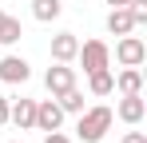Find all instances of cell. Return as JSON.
I'll list each match as a JSON object with an SVG mask.
<instances>
[{"instance_id":"cell-1","label":"cell","mask_w":147,"mask_h":143,"mask_svg":"<svg viewBox=\"0 0 147 143\" xmlns=\"http://www.w3.org/2000/svg\"><path fill=\"white\" fill-rule=\"evenodd\" d=\"M111 123H115V111H111L107 103L84 107V111H80V123H76V135H80V143H99L111 131Z\"/></svg>"},{"instance_id":"cell-2","label":"cell","mask_w":147,"mask_h":143,"mask_svg":"<svg viewBox=\"0 0 147 143\" xmlns=\"http://www.w3.org/2000/svg\"><path fill=\"white\" fill-rule=\"evenodd\" d=\"M115 60H119V68H139V64L147 60V44H143V36H135V32L119 36V40H115Z\"/></svg>"},{"instance_id":"cell-3","label":"cell","mask_w":147,"mask_h":143,"mask_svg":"<svg viewBox=\"0 0 147 143\" xmlns=\"http://www.w3.org/2000/svg\"><path fill=\"white\" fill-rule=\"evenodd\" d=\"M76 60L84 64V72L111 68V48L103 44V40H84V44H80V52H76Z\"/></svg>"},{"instance_id":"cell-4","label":"cell","mask_w":147,"mask_h":143,"mask_svg":"<svg viewBox=\"0 0 147 143\" xmlns=\"http://www.w3.org/2000/svg\"><path fill=\"white\" fill-rule=\"evenodd\" d=\"M44 88L52 92V99L64 95L68 88H76V68H72V64H56V60H52V68L44 72Z\"/></svg>"},{"instance_id":"cell-5","label":"cell","mask_w":147,"mask_h":143,"mask_svg":"<svg viewBox=\"0 0 147 143\" xmlns=\"http://www.w3.org/2000/svg\"><path fill=\"white\" fill-rule=\"evenodd\" d=\"M60 123H64V107L56 103V99H36V131H60Z\"/></svg>"},{"instance_id":"cell-6","label":"cell","mask_w":147,"mask_h":143,"mask_svg":"<svg viewBox=\"0 0 147 143\" xmlns=\"http://www.w3.org/2000/svg\"><path fill=\"white\" fill-rule=\"evenodd\" d=\"M32 80V64L24 56H0V84H28Z\"/></svg>"},{"instance_id":"cell-7","label":"cell","mask_w":147,"mask_h":143,"mask_svg":"<svg viewBox=\"0 0 147 143\" xmlns=\"http://www.w3.org/2000/svg\"><path fill=\"white\" fill-rule=\"evenodd\" d=\"M115 115L127 123V127H139L147 115V103H143V92H135V95H123L119 103H115Z\"/></svg>"},{"instance_id":"cell-8","label":"cell","mask_w":147,"mask_h":143,"mask_svg":"<svg viewBox=\"0 0 147 143\" xmlns=\"http://www.w3.org/2000/svg\"><path fill=\"white\" fill-rule=\"evenodd\" d=\"M8 123H16L20 131H28V127L36 123V99H28V95L8 99Z\"/></svg>"},{"instance_id":"cell-9","label":"cell","mask_w":147,"mask_h":143,"mask_svg":"<svg viewBox=\"0 0 147 143\" xmlns=\"http://www.w3.org/2000/svg\"><path fill=\"white\" fill-rule=\"evenodd\" d=\"M76 52H80V36L76 32H56L52 36V60L56 64H72Z\"/></svg>"},{"instance_id":"cell-10","label":"cell","mask_w":147,"mask_h":143,"mask_svg":"<svg viewBox=\"0 0 147 143\" xmlns=\"http://www.w3.org/2000/svg\"><path fill=\"white\" fill-rule=\"evenodd\" d=\"M115 92H119V95L143 92V72H139V68H123L119 76H115Z\"/></svg>"},{"instance_id":"cell-11","label":"cell","mask_w":147,"mask_h":143,"mask_svg":"<svg viewBox=\"0 0 147 143\" xmlns=\"http://www.w3.org/2000/svg\"><path fill=\"white\" fill-rule=\"evenodd\" d=\"M88 92H92V95H111V92H115V76H111V68L88 72Z\"/></svg>"},{"instance_id":"cell-12","label":"cell","mask_w":147,"mask_h":143,"mask_svg":"<svg viewBox=\"0 0 147 143\" xmlns=\"http://www.w3.org/2000/svg\"><path fill=\"white\" fill-rule=\"evenodd\" d=\"M24 36V28H20V20L16 16H8L4 8H0V48H12L16 40Z\"/></svg>"},{"instance_id":"cell-13","label":"cell","mask_w":147,"mask_h":143,"mask_svg":"<svg viewBox=\"0 0 147 143\" xmlns=\"http://www.w3.org/2000/svg\"><path fill=\"white\" fill-rule=\"evenodd\" d=\"M107 32H111V36H127V32H135L131 12H127V8H111V12H107Z\"/></svg>"},{"instance_id":"cell-14","label":"cell","mask_w":147,"mask_h":143,"mask_svg":"<svg viewBox=\"0 0 147 143\" xmlns=\"http://www.w3.org/2000/svg\"><path fill=\"white\" fill-rule=\"evenodd\" d=\"M60 12H64V0H32V16L40 24H52Z\"/></svg>"},{"instance_id":"cell-15","label":"cell","mask_w":147,"mask_h":143,"mask_svg":"<svg viewBox=\"0 0 147 143\" xmlns=\"http://www.w3.org/2000/svg\"><path fill=\"white\" fill-rule=\"evenodd\" d=\"M56 103L64 107V115H80V111H84V92H80V88H68L64 95H56Z\"/></svg>"},{"instance_id":"cell-16","label":"cell","mask_w":147,"mask_h":143,"mask_svg":"<svg viewBox=\"0 0 147 143\" xmlns=\"http://www.w3.org/2000/svg\"><path fill=\"white\" fill-rule=\"evenodd\" d=\"M127 12H131L135 28H143V24H147V0H127Z\"/></svg>"},{"instance_id":"cell-17","label":"cell","mask_w":147,"mask_h":143,"mask_svg":"<svg viewBox=\"0 0 147 143\" xmlns=\"http://www.w3.org/2000/svg\"><path fill=\"white\" fill-rule=\"evenodd\" d=\"M119 143H147V131H127Z\"/></svg>"},{"instance_id":"cell-18","label":"cell","mask_w":147,"mask_h":143,"mask_svg":"<svg viewBox=\"0 0 147 143\" xmlns=\"http://www.w3.org/2000/svg\"><path fill=\"white\" fill-rule=\"evenodd\" d=\"M44 143H72V139H68L64 131H48V135H44Z\"/></svg>"},{"instance_id":"cell-19","label":"cell","mask_w":147,"mask_h":143,"mask_svg":"<svg viewBox=\"0 0 147 143\" xmlns=\"http://www.w3.org/2000/svg\"><path fill=\"white\" fill-rule=\"evenodd\" d=\"M8 123V95H0V127Z\"/></svg>"},{"instance_id":"cell-20","label":"cell","mask_w":147,"mask_h":143,"mask_svg":"<svg viewBox=\"0 0 147 143\" xmlns=\"http://www.w3.org/2000/svg\"><path fill=\"white\" fill-rule=\"evenodd\" d=\"M107 4H111V8H127V0H107Z\"/></svg>"},{"instance_id":"cell-21","label":"cell","mask_w":147,"mask_h":143,"mask_svg":"<svg viewBox=\"0 0 147 143\" xmlns=\"http://www.w3.org/2000/svg\"><path fill=\"white\" fill-rule=\"evenodd\" d=\"M12 143H20V139H12Z\"/></svg>"}]
</instances>
